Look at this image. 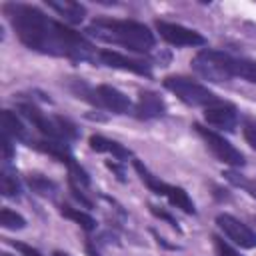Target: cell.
<instances>
[{
    "label": "cell",
    "mask_w": 256,
    "mask_h": 256,
    "mask_svg": "<svg viewBox=\"0 0 256 256\" xmlns=\"http://www.w3.org/2000/svg\"><path fill=\"white\" fill-rule=\"evenodd\" d=\"M14 142H16L14 138H10L6 132H2V156L6 162H10L14 156Z\"/></svg>",
    "instance_id": "obj_27"
},
{
    "label": "cell",
    "mask_w": 256,
    "mask_h": 256,
    "mask_svg": "<svg viewBox=\"0 0 256 256\" xmlns=\"http://www.w3.org/2000/svg\"><path fill=\"white\" fill-rule=\"evenodd\" d=\"M228 52L216 48H202L194 54L190 66L198 76H202L208 82H228L232 80L228 72Z\"/></svg>",
    "instance_id": "obj_6"
},
{
    "label": "cell",
    "mask_w": 256,
    "mask_h": 256,
    "mask_svg": "<svg viewBox=\"0 0 256 256\" xmlns=\"http://www.w3.org/2000/svg\"><path fill=\"white\" fill-rule=\"evenodd\" d=\"M2 256H12V254H8V252H4V254H2Z\"/></svg>",
    "instance_id": "obj_32"
},
{
    "label": "cell",
    "mask_w": 256,
    "mask_h": 256,
    "mask_svg": "<svg viewBox=\"0 0 256 256\" xmlns=\"http://www.w3.org/2000/svg\"><path fill=\"white\" fill-rule=\"evenodd\" d=\"M16 110L42 134V136H46L48 140H58V142H72V140H76L78 136H80V130H78V126L72 122V120H68V118H64V116H48V114H44L38 106H36V102L32 100V98H20L18 102H16Z\"/></svg>",
    "instance_id": "obj_3"
},
{
    "label": "cell",
    "mask_w": 256,
    "mask_h": 256,
    "mask_svg": "<svg viewBox=\"0 0 256 256\" xmlns=\"http://www.w3.org/2000/svg\"><path fill=\"white\" fill-rule=\"evenodd\" d=\"M2 132H6L10 138L14 140H20V142H28L30 144V136H28V130L24 126V122L16 116V112L12 110H2Z\"/></svg>",
    "instance_id": "obj_16"
},
{
    "label": "cell",
    "mask_w": 256,
    "mask_h": 256,
    "mask_svg": "<svg viewBox=\"0 0 256 256\" xmlns=\"http://www.w3.org/2000/svg\"><path fill=\"white\" fill-rule=\"evenodd\" d=\"M88 144L94 152H104V154H112L114 160L118 162H126L128 158H132V150L126 148L124 144H120L118 140H112V138H106L102 134H92L88 138Z\"/></svg>",
    "instance_id": "obj_13"
},
{
    "label": "cell",
    "mask_w": 256,
    "mask_h": 256,
    "mask_svg": "<svg viewBox=\"0 0 256 256\" xmlns=\"http://www.w3.org/2000/svg\"><path fill=\"white\" fill-rule=\"evenodd\" d=\"M0 224L6 230H22V228H26V218L12 208H2L0 210Z\"/></svg>",
    "instance_id": "obj_21"
},
{
    "label": "cell",
    "mask_w": 256,
    "mask_h": 256,
    "mask_svg": "<svg viewBox=\"0 0 256 256\" xmlns=\"http://www.w3.org/2000/svg\"><path fill=\"white\" fill-rule=\"evenodd\" d=\"M164 88L168 92H172L180 102H184L186 106L192 108H208L216 102H220V98L204 84L188 78V76H166L162 80Z\"/></svg>",
    "instance_id": "obj_5"
},
{
    "label": "cell",
    "mask_w": 256,
    "mask_h": 256,
    "mask_svg": "<svg viewBox=\"0 0 256 256\" xmlns=\"http://www.w3.org/2000/svg\"><path fill=\"white\" fill-rule=\"evenodd\" d=\"M2 14L12 26L16 38L28 50L54 58H66L74 64H96L98 48L88 40V36L70 28L66 22L54 20L38 6L6 2L2 4Z\"/></svg>",
    "instance_id": "obj_1"
},
{
    "label": "cell",
    "mask_w": 256,
    "mask_h": 256,
    "mask_svg": "<svg viewBox=\"0 0 256 256\" xmlns=\"http://www.w3.org/2000/svg\"><path fill=\"white\" fill-rule=\"evenodd\" d=\"M132 166H134L136 174L140 176V180L144 182V186H146L150 192H154L156 196H164L172 206L180 208L184 214H192V216L196 214V204H194V200L188 196V192H186L184 188L160 180V178H158L156 174H152L150 168H148L142 160H138V158L132 160Z\"/></svg>",
    "instance_id": "obj_4"
},
{
    "label": "cell",
    "mask_w": 256,
    "mask_h": 256,
    "mask_svg": "<svg viewBox=\"0 0 256 256\" xmlns=\"http://www.w3.org/2000/svg\"><path fill=\"white\" fill-rule=\"evenodd\" d=\"M242 136L250 148L256 150V118H244L242 122Z\"/></svg>",
    "instance_id": "obj_23"
},
{
    "label": "cell",
    "mask_w": 256,
    "mask_h": 256,
    "mask_svg": "<svg viewBox=\"0 0 256 256\" xmlns=\"http://www.w3.org/2000/svg\"><path fill=\"white\" fill-rule=\"evenodd\" d=\"M0 188H2V196H6V198H18L20 196L22 184H20V180H18V176H16L14 170H8V168L2 170Z\"/></svg>",
    "instance_id": "obj_19"
},
{
    "label": "cell",
    "mask_w": 256,
    "mask_h": 256,
    "mask_svg": "<svg viewBox=\"0 0 256 256\" xmlns=\"http://www.w3.org/2000/svg\"><path fill=\"white\" fill-rule=\"evenodd\" d=\"M152 234H154V238H156V242H158L160 246H164L166 250H180V248H178L176 244H168V240H166V238H162L160 234H156V232H152Z\"/></svg>",
    "instance_id": "obj_29"
},
{
    "label": "cell",
    "mask_w": 256,
    "mask_h": 256,
    "mask_svg": "<svg viewBox=\"0 0 256 256\" xmlns=\"http://www.w3.org/2000/svg\"><path fill=\"white\" fill-rule=\"evenodd\" d=\"M98 66H108V68H116V70H124V72H132L144 78H152V66L146 60H138V58H130L118 50H98Z\"/></svg>",
    "instance_id": "obj_10"
},
{
    "label": "cell",
    "mask_w": 256,
    "mask_h": 256,
    "mask_svg": "<svg viewBox=\"0 0 256 256\" xmlns=\"http://www.w3.org/2000/svg\"><path fill=\"white\" fill-rule=\"evenodd\" d=\"M192 128H194L196 134L206 142V148H208L220 162H224V164H228V166H232V168H240V166L246 164L244 154H242L228 138H224V136L218 134L216 130H212V128H208V126H202V124H198V122H194Z\"/></svg>",
    "instance_id": "obj_7"
},
{
    "label": "cell",
    "mask_w": 256,
    "mask_h": 256,
    "mask_svg": "<svg viewBox=\"0 0 256 256\" xmlns=\"http://www.w3.org/2000/svg\"><path fill=\"white\" fill-rule=\"evenodd\" d=\"M228 72H230V78H240L244 82L256 84V60L238 58V56L230 54V58H228Z\"/></svg>",
    "instance_id": "obj_15"
},
{
    "label": "cell",
    "mask_w": 256,
    "mask_h": 256,
    "mask_svg": "<svg viewBox=\"0 0 256 256\" xmlns=\"http://www.w3.org/2000/svg\"><path fill=\"white\" fill-rule=\"evenodd\" d=\"M8 244L14 248V250H18L22 256H44L38 248H34V246H30V244H24V242H18V240H8Z\"/></svg>",
    "instance_id": "obj_26"
},
{
    "label": "cell",
    "mask_w": 256,
    "mask_h": 256,
    "mask_svg": "<svg viewBox=\"0 0 256 256\" xmlns=\"http://www.w3.org/2000/svg\"><path fill=\"white\" fill-rule=\"evenodd\" d=\"M68 188H70L72 196H74V198H76V200H78V202H80L84 208H92V206H94V202H92V200H90V198L84 194V188H82L78 182H74L72 178H68Z\"/></svg>",
    "instance_id": "obj_24"
},
{
    "label": "cell",
    "mask_w": 256,
    "mask_h": 256,
    "mask_svg": "<svg viewBox=\"0 0 256 256\" xmlns=\"http://www.w3.org/2000/svg\"><path fill=\"white\" fill-rule=\"evenodd\" d=\"M212 244H214V250H216V254L218 256H242L236 248H232L228 242H224V238H220V236H212Z\"/></svg>",
    "instance_id": "obj_25"
},
{
    "label": "cell",
    "mask_w": 256,
    "mask_h": 256,
    "mask_svg": "<svg viewBox=\"0 0 256 256\" xmlns=\"http://www.w3.org/2000/svg\"><path fill=\"white\" fill-rule=\"evenodd\" d=\"M132 114H134L138 120H144V122L162 118V116H166V102H164V98H162L158 92H154V90H140Z\"/></svg>",
    "instance_id": "obj_12"
},
{
    "label": "cell",
    "mask_w": 256,
    "mask_h": 256,
    "mask_svg": "<svg viewBox=\"0 0 256 256\" xmlns=\"http://www.w3.org/2000/svg\"><path fill=\"white\" fill-rule=\"evenodd\" d=\"M106 166L116 174V178H118L120 182H126V172H124V168L118 164V160H112V162L108 160V162H106Z\"/></svg>",
    "instance_id": "obj_28"
},
{
    "label": "cell",
    "mask_w": 256,
    "mask_h": 256,
    "mask_svg": "<svg viewBox=\"0 0 256 256\" xmlns=\"http://www.w3.org/2000/svg\"><path fill=\"white\" fill-rule=\"evenodd\" d=\"M154 26H156V32L160 34V38L164 42H168L170 46H176V48L192 46V48H196V46H204L206 44V38L200 32H196V30H192L188 26H182L178 22L156 20Z\"/></svg>",
    "instance_id": "obj_8"
},
{
    "label": "cell",
    "mask_w": 256,
    "mask_h": 256,
    "mask_svg": "<svg viewBox=\"0 0 256 256\" xmlns=\"http://www.w3.org/2000/svg\"><path fill=\"white\" fill-rule=\"evenodd\" d=\"M52 256H70V254H68V252H62V250H54Z\"/></svg>",
    "instance_id": "obj_31"
},
{
    "label": "cell",
    "mask_w": 256,
    "mask_h": 256,
    "mask_svg": "<svg viewBox=\"0 0 256 256\" xmlns=\"http://www.w3.org/2000/svg\"><path fill=\"white\" fill-rule=\"evenodd\" d=\"M222 176H224L232 186L240 188L242 192H246L250 198L256 200V182H254V180H250V178H246V176H242V174H238V172H234V170H224Z\"/></svg>",
    "instance_id": "obj_20"
},
{
    "label": "cell",
    "mask_w": 256,
    "mask_h": 256,
    "mask_svg": "<svg viewBox=\"0 0 256 256\" xmlns=\"http://www.w3.org/2000/svg\"><path fill=\"white\" fill-rule=\"evenodd\" d=\"M26 184L30 186V190L34 194L44 196V198H54L58 194V184L54 180H50L48 176H42V174H28Z\"/></svg>",
    "instance_id": "obj_18"
},
{
    "label": "cell",
    "mask_w": 256,
    "mask_h": 256,
    "mask_svg": "<svg viewBox=\"0 0 256 256\" xmlns=\"http://www.w3.org/2000/svg\"><path fill=\"white\" fill-rule=\"evenodd\" d=\"M148 208H150V212H152V216H156L158 220H162V222H166L170 228H174L178 234H182V228H180V224H178V220L168 212V210H164V208H160V206H154V204H148Z\"/></svg>",
    "instance_id": "obj_22"
},
{
    "label": "cell",
    "mask_w": 256,
    "mask_h": 256,
    "mask_svg": "<svg viewBox=\"0 0 256 256\" xmlns=\"http://www.w3.org/2000/svg\"><path fill=\"white\" fill-rule=\"evenodd\" d=\"M46 6L50 10H54L58 16H62L64 22L68 24H80L86 16V6H82L80 2H72V0H46Z\"/></svg>",
    "instance_id": "obj_14"
},
{
    "label": "cell",
    "mask_w": 256,
    "mask_h": 256,
    "mask_svg": "<svg viewBox=\"0 0 256 256\" xmlns=\"http://www.w3.org/2000/svg\"><path fill=\"white\" fill-rule=\"evenodd\" d=\"M216 226L236 246H240L244 250H254L256 248V232L248 224H244L242 220H238L236 216L226 214V212H220L216 216Z\"/></svg>",
    "instance_id": "obj_9"
},
{
    "label": "cell",
    "mask_w": 256,
    "mask_h": 256,
    "mask_svg": "<svg viewBox=\"0 0 256 256\" xmlns=\"http://www.w3.org/2000/svg\"><path fill=\"white\" fill-rule=\"evenodd\" d=\"M86 254H88V256H102V254L92 246V242H90V240L86 242Z\"/></svg>",
    "instance_id": "obj_30"
},
{
    "label": "cell",
    "mask_w": 256,
    "mask_h": 256,
    "mask_svg": "<svg viewBox=\"0 0 256 256\" xmlns=\"http://www.w3.org/2000/svg\"><path fill=\"white\" fill-rule=\"evenodd\" d=\"M204 120L210 126L218 128V130L232 132L238 126V122H240V114H238V108L234 104L220 100V102L204 108Z\"/></svg>",
    "instance_id": "obj_11"
},
{
    "label": "cell",
    "mask_w": 256,
    "mask_h": 256,
    "mask_svg": "<svg viewBox=\"0 0 256 256\" xmlns=\"http://www.w3.org/2000/svg\"><path fill=\"white\" fill-rule=\"evenodd\" d=\"M86 34L106 44L122 46L136 54H148L156 46L154 32L136 20H120V18H94L86 26Z\"/></svg>",
    "instance_id": "obj_2"
},
{
    "label": "cell",
    "mask_w": 256,
    "mask_h": 256,
    "mask_svg": "<svg viewBox=\"0 0 256 256\" xmlns=\"http://www.w3.org/2000/svg\"><path fill=\"white\" fill-rule=\"evenodd\" d=\"M60 214L64 216V218H68V220H72V222H76L84 232H94L96 230V226H98V222H96V218L92 216V214H88V212H84V210H80V208H74V206H70V204H62L60 206Z\"/></svg>",
    "instance_id": "obj_17"
}]
</instances>
